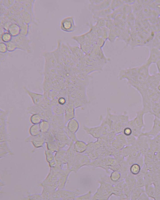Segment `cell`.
Listing matches in <instances>:
<instances>
[{"label":"cell","mask_w":160,"mask_h":200,"mask_svg":"<svg viewBox=\"0 0 160 200\" xmlns=\"http://www.w3.org/2000/svg\"><path fill=\"white\" fill-rule=\"evenodd\" d=\"M136 90L141 96V109L145 114H150L152 108L160 107V73L150 74Z\"/></svg>","instance_id":"obj_1"},{"label":"cell","mask_w":160,"mask_h":200,"mask_svg":"<svg viewBox=\"0 0 160 200\" xmlns=\"http://www.w3.org/2000/svg\"><path fill=\"white\" fill-rule=\"evenodd\" d=\"M150 66L145 63L138 67L122 69L118 78L120 80H126L128 84L136 90L147 80L150 74Z\"/></svg>","instance_id":"obj_2"},{"label":"cell","mask_w":160,"mask_h":200,"mask_svg":"<svg viewBox=\"0 0 160 200\" xmlns=\"http://www.w3.org/2000/svg\"><path fill=\"white\" fill-rule=\"evenodd\" d=\"M145 113L142 110L137 111L136 116L129 120L127 126L132 131V135L138 138L142 132V130L145 126L144 117Z\"/></svg>","instance_id":"obj_3"},{"label":"cell","mask_w":160,"mask_h":200,"mask_svg":"<svg viewBox=\"0 0 160 200\" xmlns=\"http://www.w3.org/2000/svg\"><path fill=\"white\" fill-rule=\"evenodd\" d=\"M24 89L30 97L34 105L44 109L51 107V100L45 97L44 94L32 91L25 87H24Z\"/></svg>","instance_id":"obj_4"},{"label":"cell","mask_w":160,"mask_h":200,"mask_svg":"<svg viewBox=\"0 0 160 200\" xmlns=\"http://www.w3.org/2000/svg\"><path fill=\"white\" fill-rule=\"evenodd\" d=\"M16 44L17 49L30 52V41L26 36L20 34L18 36L13 37L12 39Z\"/></svg>","instance_id":"obj_5"},{"label":"cell","mask_w":160,"mask_h":200,"mask_svg":"<svg viewBox=\"0 0 160 200\" xmlns=\"http://www.w3.org/2000/svg\"><path fill=\"white\" fill-rule=\"evenodd\" d=\"M76 27L74 18L68 16L63 18L61 21L60 28L61 30L67 32H71L76 30Z\"/></svg>","instance_id":"obj_6"},{"label":"cell","mask_w":160,"mask_h":200,"mask_svg":"<svg viewBox=\"0 0 160 200\" xmlns=\"http://www.w3.org/2000/svg\"><path fill=\"white\" fill-rule=\"evenodd\" d=\"M160 133V119L154 116L153 124L151 129L148 131L142 132L140 136H144L150 139H153Z\"/></svg>","instance_id":"obj_7"},{"label":"cell","mask_w":160,"mask_h":200,"mask_svg":"<svg viewBox=\"0 0 160 200\" xmlns=\"http://www.w3.org/2000/svg\"><path fill=\"white\" fill-rule=\"evenodd\" d=\"M77 153L75 155L74 162L75 170L76 172L82 167L90 165L91 162V160L87 154Z\"/></svg>","instance_id":"obj_8"},{"label":"cell","mask_w":160,"mask_h":200,"mask_svg":"<svg viewBox=\"0 0 160 200\" xmlns=\"http://www.w3.org/2000/svg\"><path fill=\"white\" fill-rule=\"evenodd\" d=\"M160 59V51L156 47L150 48L148 57L145 63L150 66Z\"/></svg>","instance_id":"obj_9"},{"label":"cell","mask_w":160,"mask_h":200,"mask_svg":"<svg viewBox=\"0 0 160 200\" xmlns=\"http://www.w3.org/2000/svg\"><path fill=\"white\" fill-rule=\"evenodd\" d=\"M43 56L45 60L44 68H55L57 63L51 51L44 52Z\"/></svg>","instance_id":"obj_10"},{"label":"cell","mask_w":160,"mask_h":200,"mask_svg":"<svg viewBox=\"0 0 160 200\" xmlns=\"http://www.w3.org/2000/svg\"><path fill=\"white\" fill-rule=\"evenodd\" d=\"M83 128L88 134L97 139L105 135L104 132L100 125L92 128L85 127Z\"/></svg>","instance_id":"obj_11"},{"label":"cell","mask_w":160,"mask_h":200,"mask_svg":"<svg viewBox=\"0 0 160 200\" xmlns=\"http://www.w3.org/2000/svg\"><path fill=\"white\" fill-rule=\"evenodd\" d=\"M75 108L74 105L68 103L65 108L64 117L65 124L70 120L74 118Z\"/></svg>","instance_id":"obj_12"},{"label":"cell","mask_w":160,"mask_h":200,"mask_svg":"<svg viewBox=\"0 0 160 200\" xmlns=\"http://www.w3.org/2000/svg\"><path fill=\"white\" fill-rule=\"evenodd\" d=\"M112 1H102L98 4H94L91 3L89 8L92 12L101 10L109 8Z\"/></svg>","instance_id":"obj_13"},{"label":"cell","mask_w":160,"mask_h":200,"mask_svg":"<svg viewBox=\"0 0 160 200\" xmlns=\"http://www.w3.org/2000/svg\"><path fill=\"white\" fill-rule=\"evenodd\" d=\"M73 148L77 153H83L86 150L87 144L82 141L77 140L75 142Z\"/></svg>","instance_id":"obj_14"},{"label":"cell","mask_w":160,"mask_h":200,"mask_svg":"<svg viewBox=\"0 0 160 200\" xmlns=\"http://www.w3.org/2000/svg\"><path fill=\"white\" fill-rule=\"evenodd\" d=\"M68 122V129L71 132L75 133L79 128V124L78 121L76 119L73 118Z\"/></svg>","instance_id":"obj_15"},{"label":"cell","mask_w":160,"mask_h":200,"mask_svg":"<svg viewBox=\"0 0 160 200\" xmlns=\"http://www.w3.org/2000/svg\"><path fill=\"white\" fill-rule=\"evenodd\" d=\"M20 26L15 22L12 23L10 26L8 31L12 37H16L20 34Z\"/></svg>","instance_id":"obj_16"},{"label":"cell","mask_w":160,"mask_h":200,"mask_svg":"<svg viewBox=\"0 0 160 200\" xmlns=\"http://www.w3.org/2000/svg\"><path fill=\"white\" fill-rule=\"evenodd\" d=\"M121 174L118 171H113L110 174L109 178L112 182L116 183L121 179Z\"/></svg>","instance_id":"obj_17"},{"label":"cell","mask_w":160,"mask_h":200,"mask_svg":"<svg viewBox=\"0 0 160 200\" xmlns=\"http://www.w3.org/2000/svg\"><path fill=\"white\" fill-rule=\"evenodd\" d=\"M52 110L53 115H64L65 109L63 106L59 104L52 107Z\"/></svg>","instance_id":"obj_18"},{"label":"cell","mask_w":160,"mask_h":200,"mask_svg":"<svg viewBox=\"0 0 160 200\" xmlns=\"http://www.w3.org/2000/svg\"><path fill=\"white\" fill-rule=\"evenodd\" d=\"M21 15L24 22L28 24L32 20V14L28 11L23 9L21 11Z\"/></svg>","instance_id":"obj_19"},{"label":"cell","mask_w":160,"mask_h":200,"mask_svg":"<svg viewBox=\"0 0 160 200\" xmlns=\"http://www.w3.org/2000/svg\"><path fill=\"white\" fill-rule=\"evenodd\" d=\"M141 168V166L139 164L134 163L131 165L129 168V171L132 175H136L140 172Z\"/></svg>","instance_id":"obj_20"},{"label":"cell","mask_w":160,"mask_h":200,"mask_svg":"<svg viewBox=\"0 0 160 200\" xmlns=\"http://www.w3.org/2000/svg\"><path fill=\"white\" fill-rule=\"evenodd\" d=\"M42 120L41 116L38 114H32L30 117V122L33 124H39Z\"/></svg>","instance_id":"obj_21"},{"label":"cell","mask_w":160,"mask_h":200,"mask_svg":"<svg viewBox=\"0 0 160 200\" xmlns=\"http://www.w3.org/2000/svg\"><path fill=\"white\" fill-rule=\"evenodd\" d=\"M12 36L8 32H4L1 35V39L2 42L7 43L10 41L12 39Z\"/></svg>","instance_id":"obj_22"},{"label":"cell","mask_w":160,"mask_h":200,"mask_svg":"<svg viewBox=\"0 0 160 200\" xmlns=\"http://www.w3.org/2000/svg\"><path fill=\"white\" fill-rule=\"evenodd\" d=\"M123 3L122 1H112L109 7L113 11L122 6Z\"/></svg>","instance_id":"obj_23"},{"label":"cell","mask_w":160,"mask_h":200,"mask_svg":"<svg viewBox=\"0 0 160 200\" xmlns=\"http://www.w3.org/2000/svg\"><path fill=\"white\" fill-rule=\"evenodd\" d=\"M40 131L45 132L48 130L50 126V123L48 121L42 120L39 124Z\"/></svg>","instance_id":"obj_24"},{"label":"cell","mask_w":160,"mask_h":200,"mask_svg":"<svg viewBox=\"0 0 160 200\" xmlns=\"http://www.w3.org/2000/svg\"><path fill=\"white\" fill-rule=\"evenodd\" d=\"M92 191L91 190L88 191L86 193L80 196H78L76 197L75 199L76 200H89L91 199L92 195Z\"/></svg>","instance_id":"obj_25"},{"label":"cell","mask_w":160,"mask_h":200,"mask_svg":"<svg viewBox=\"0 0 160 200\" xmlns=\"http://www.w3.org/2000/svg\"><path fill=\"white\" fill-rule=\"evenodd\" d=\"M7 46V51L11 52L17 49L16 43L12 40L6 43Z\"/></svg>","instance_id":"obj_26"},{"label":"cell","mask_w":160,"mask_h":200,"mask_svg":"<svg viewBox=\"0 0 160 200\" xmlns=\"http://www.w3.org/2000/svg\"><path fill=\"white\" fill-rule=\"evenodd\" d=\"M40 131L39 124H33L30 128V132L33 135H37Z\"/></svg>","instance_id":"obj_27"},{"label":"cell","mask_w":160,"mask_h":200,"mask_svg":"<svg viewBox=\"0 0 160 200\" xmlns=\"http://www.w3.org/2000/svg\"><path fill=\"white\" fill-rule=\"evenodd\" d=\"M97 18L98 19L95 25L101 28L105 27L106 25V18Z\"/></svg>","instance_id":"obj_28"},{"label":"cell","mask_w":160,"mask_h":200,"mask_svg":"<svg viewBox=\"0 0 160 200\" xmlns=\"http://www.w3.org/2000/svg\"><path fill=\"white\" fill-rule=\"evenodd\" d=\"M20 26L21 29L20 34L26 36L28 30V24L24 23Z\"/></svg>","instance_id":"obj_29"},{"label":"cell","mask_w":160,"mask_h":200,"mask_svg":"<svg viewBox=\"0 0 160 200\" xmlns=\"http://www.w3.org/2000/svg\"><path fill=\"white\" fill-rule=\"evenodd\" d=\"M16 1L4 0L2 1V4L5 8H10L14 5Z\"/></svg>","instance_id":"obj_30"},{"label":"cell","mask_w":160,"mask_h":200,"mask_svg":"<svg viewBox=\"0 0 160 200\" xmlns=\"http://www.w3.org/2000/svg\"><path fill=\"white\" fill-rule=\"evenodd\" d=\"M122 133L125 136H128L132 135V131L130 127L127 126L123 129Z\"/></svg>","instance_id":"obj_31"},{"label":"cell","mask_w":160,"mask_h":200,"mask_svg":"<svg viewBox=\"0 0 160 200\" xmlns=\"http://www.w3.org/2000/svg\"><path fill=\"white\" fill-rule=\"evenodd\" d=\"M7 51V46L6 43L1 42L0 43V52L1 53L4 54Z\"/></svg>","instance_id":"obj_32"},{"label":"cell","mask_w":160,"mask_h":200,"mask_svg":"<svg viewBox=\"0 0 160 200\" xmlns=\"http://www.w3.org/2000/svg\"><path fill=\"white\" fill-rule=\"evenodd\" d=\"M148 196L145 193L142 192L140 195L138 199H148Z\"/></svg>","instance_id":"obj_33"},{"label":"cell","mask_w":160,"mask_h":200,"mask_svg":"<svg viewBox=\"0 0 160 200\" xmlns=\"http://www.w3.org/2000/svg\"><path fill=\"white\" fill-rule=\"evenodd\" d=\"M158 70V72L160 73V59L155 63Z\"/></svg>","instance_id":"obj_34"},{"label":"cell","mask_w":160,"mask_h":200,"mask_svg":"<svg viewBox=\"0 0 160 200\" xmlns=\"http://www.w3.org/2000/svg\"><path fill=\"white\" fill-rule=\"evenodd\" d=\"M123 3H126L127 4H131L133 3L135 1H128V0H125V1H122Z\"/></svg>","instance_id":"obj_35"},{"label":"cell","mask_w":160,"mask_h":200,"mask_svg":"<svg viewBox=\"0 0 160 200\" xmlns=\"http://www.w3.org/2000/svg\"><path fill=\"white\" fill-rule=\"evenodd\" d=\"M159 49L160 51V43H158L155 47Z\"/></svg>","instance_id":"obj_36"}]
</instances>
